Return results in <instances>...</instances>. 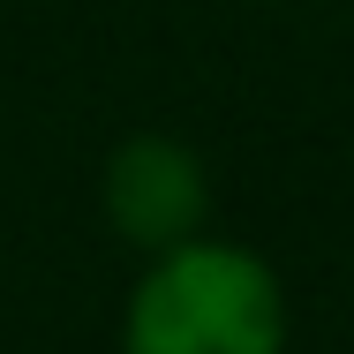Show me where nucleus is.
<instances>
[{
  "label": "nucleus",
  "mask_w": 354,
  "mask_h": 354,
  "mask_svg": "<svg viewBox=\"0 0 354 354\" xmlns=\"http://www.w3.org/2000/svg\"><path fill=\"white\" fill-rule=\"evenodd\" d=\"M204 166H196V151H181L174 136H129L113 151V166H106V212L113 226L143 241V249H181V241H196V226H204Z\"/></svg>",
  "instance_id": "2"
},
{
  "label": "nucleus",
  "mask_w": 354,
  "mask_h": 354,
  "mask_svg": "<svg viewBox=\"0 0 354 354\" xmlns=\"http://www.w3.org/2000/svg\"><path fill=\"white\" fill-rule=\"evenodd\" d=\"M279 279L226 241H181L129 301V354H279Z\"/></svg>",
  "instance_id": "1"
}]
</instances>
